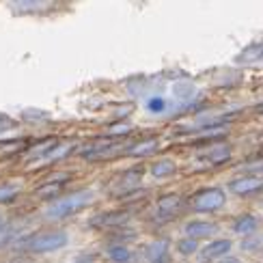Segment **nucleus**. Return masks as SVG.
<instances>
[{
	"mask_svg": "<svg viewBox=\"0 0 263 263\" xmlns=\"http://www.w3.org/2000/svg\"><path fill=\"white\" fill-rule=\"evenodd\" d=\"M95 201V192L93 190H78V192H71V194H65L61 199H57L52 205H48L46 216L48 220H65L73 214H78L84 207H89Z\"/></svg>",
	"mask_w": 263,
	"mask_h": 263,
	"instance_id": "1",
	"label": "nucleus"
},
{
	"mask_svg": "<svg viewBox=\"0 0 263 263\" xmlns=\"http://www.w3.org/2000/svg\"><path fill=\"white\" fill-rule=\"evenodd\" d=\"M69 242V237L65 231H41V233H32L24 239L17 242V248L28 250L35 255H48V253H57V250L65 248Z\"/></svg>",
	"mask_w": 263,
	"mask_h": 263,
	"instance_id": "2",
	"label": "nucleus"
},
{
	"mask_svg": "<svg viewBox=\"0 0 263 263\" xmlns=\"http://www.w3.org/2000/svg\"><path fill=\"white\" fill-rule=\"evenodd\" d=\"M227 201V194L222 188H205L192 199V210L199 214H210L220 210Z\"/></svg>",
	"mask_w": 263,
	"mask_h": 263,
	"instance_id": "3",
	"label": "nucleus"
},
{
	"mask_svg": "<svg viewBox=\"0 0 263 263\" xmlns=\"http://www.w3.org/2000/svg\"><path fill=\"white\" fill-rule=\"evenodd\" d=\"M261 188H263V177H259V175H244V177H237L229 183V190L237 196H248Z\"/></svg>",
	"mask_w": 263,
	"mask_h": 263,
	"instance_id": "4",
	"label": "nucleus"
},
{
	"mask_svg": "<svg viewBox=\"0 0 263 263\" xmlns=\"http://www.w3.org/2000/svg\"><path fill=\"white\" fill-rule=\"evenodd\" d=\"M185 237L190 239H201V237H212L218 233V224L216 222H207V220H192L183 227Z\"/></svg>",
	"mask_w": 263,
	"mask_h": 263,
	"instance_id": "5",
	"label": "nucleus"
},
{
	"mask_svg": "<svg viewBox=\"0 0 263 263\" xmlns=\"http://www.w3.org/2000/svg\"><path fill=\"white\" fill-rule=\"evenodd\" d=\"M233 248V244L229 239H214L201 250V259L203 261H212V259H224L229 255V250Z\"/></svg>",
	"mask_w": 263,
	"mask_h": 263,
	"instance_id": "6",
	"label": "nucleus"
},
{
	"mask_svg": "<svg viewBox=\"0 0 263 263\" xmlns=\"http://www.w3.org/2000/svg\"><path fill=\"white\" fill-rule=\"evenodd\" d=\"M129 220V214H123V212H110V214H102L91 220V227H102V229H110V227H117V224H123Z\"/></svg>",
	"mask_w": 263,
	"mask_h": 263,
	"instance_id": "7",
	"label": "nucleus"
},
{
	"mask_svg": "<svg viewBox=\"0 0 263 263\" xmlns=\"http://www.w3.org/2000/svg\"><path fill=\"white\" fill-rule=\"evenodd\" d=\"M259 229V220L255 216H250V214H246V216H239L237 220L233 222V231L237 233V235H253L255 231Z\"/></svg>",
	"mask_w": 263,
	"mask_h": 263,
	"instance_id": "8",
	"label": "nucleus"
},
{
	"mask_svg": "<svg viewBox=\"0 0 263 263\" xmlns=\"http://www.w3.org/2000/svg\"><path fill=\"white\" fill-rule=\"evenodd\" d=\"M203 158H205V162L222 164V162H227L229 158H231V147H227V145H214L212 149H207L203 153Z\"/></svg>",
	"mask_w": 263,
	"mask_h": 263,
	"instance_id": "9",
	"label": "nucleus"
},
{
	"mask_svg": "<svg viewBox=\"0 0 263 263\" xmlns=\"http://www.w3.org/2000/svg\"><path fill=\"white\" fill-rule=\"evenodd\" d=\"M181 205H183V201L179 194H166L158 201V210L162 214H177L181 210Z\"/></svg>",
	"mask_w": 263,
	"mask_h": 263,
	"instance_id": "10",
	"label": "nucleus"
},
{
	"mask_svg": "<svg viewBox=\"0 0 263 263\" xmlns=\"http://www.w3.org/2000/svg\"><path fill=\"white\" fill-rule=\"evenodd\" d=\"M177 171V166H175V162L173 160H158L156 164L151 166V177H156V179H166L171 177V175Z\"/></svg>",
	"mask_w": 263,
	"mask_h": 263,
	"instance_id": "11",
	"label": "nucleus"
},
{
	"mask_svg": "<svg viewBox=\"0 0 263 263\" xmlns=\"http://www.w3.org/2000/svg\"><path fill=\"white\" fill-rule=\"evenodd\" d=\"M108 257H110L112 263H129L132 261V250L125 246V244H117V246H110L106 250Z\"/></svg>",
	"mask_w": 263,
	"mask_h": 263,
	"instance_id": "12",
	"label": "nucleus"
},
{
	"mask_svg": "<svg viewBox=\"0 0 263 263\" xmlns=\"http://www.w3.org/2000/svg\"><path fill=\"white\" fill-rule=\"evenodd\" d=\"M158 147H160V142L156 138H149V140L138 142L134 147H129V153L132 156H151L153 151H158Z\"/></svg>",
	"mask_w": 263,
	"mask_h": 263,
	"instance_id": "13",
	"label": "nucleus"
},
{
	"mask_svg": "<svg viewBox=\"0 0 263 263\" xmlns=\"http://www.w3.org/2000/svg\"><path fill=\"white\" fill-rule=\"evenodd\" d=\"M52 3H43V0H22V3H11L15 11L20 13H28V11H41V9H48Z\"/></svg>",
	"mask_w": 263,
	"mask_h": 263,
	"instance_id": "14",
	"label": "nucleus"
},
{
	"mask_svg": "<svg viewBox=\"0 0 263 263\" xmlns=\"http://www.w3.org/2000/svg\"><path fill=\"white\" fill-rule=\"evenodd\" d=\"M166 242H162V239H160V242H153V244H149L147 246V250H145V257L151 261V263H158L164 255H166Z\"/></svg>",
	"mask_w": 263,
	"mask_h": 263,
	"instance_id": "15",
	"label": "nucleus"
},
{
	"mask_svg": "<svg viewBox=\"0 0 263 263\" xmlns=\"http://www.w3.org/2000/svg\"><path fill=\"white\" fill-rule=\"evenodd\" d=\"M259 59H263V46L261 43H255V46H248L242 54H239L237 63H255Z\"/></svg>",
	"mask_w": 263,
	"mask_h": 263,
	"instance_id": "16",
	"label": "nucleus"
},
{
	"mask_svg": "<svg viewBox=\"0 0 263 263\" xmlns=\"http://www.w3.org/2000/svg\"><path fill=\"white\" fill-rule=\"evenodd\" d=\"M17 194H20V185H15V183H3L0 185V203L15 201Z\"/></svg>",
	"mask_w": 263,
	"mask_h": 263,
	"instance_id": "17",
	"label": "nucleus"
},
{
	"mask_svg": "<svg viewBox=\"0 0 263 263\" xmlns=\"http://www.w3.org/2000/svg\"><path fill=\"white\" fill-rule=\"evenodd\" d=\"M177 250L181 255H194V253H199V242H196V239L185 237V239H181V242L177 244Z\"/></svg>",
	"mask_w": 263,
	"mask_h": 263,
	"instance_id": "18",
	"label": "nucleus"
},
{
	"mask_svg": "<svg viewBox=\"0 0 263 263\" xmlns=\"http://www.w3.org/2000/svg\"><path fill=\"white\" fill-rule=\"evenodd\" d=\"M147 110L151 115H162L164 110H166V100H164V97H151V100L147 102Z\"/></svg>",
	"mask_w": 263,
	"mask_h": 263,
	"instance_id": "19",
	"label": "nucleus"
},
{
	"mask_svg": "<svg viewBox=\"0 0 263 263\" xmlns=\"http://www.w3.org/2000/svg\"><path fill=\"white\" fill-rule=\"evenodd\" d=\"M61 192V183H46V185H41V188H37L35 190V194L37 196H43V199H46V196H54V194H59Z\"/></svg>",
	"mask_w": 263,
	"mask_h": 263,
	"instance_id": "20",
	"label": "nucleus"
},
{
	"mask_svg": "<svg viewBox=\"0 0 263 263\" xmlns=\"http://www.w3.org/2000/svg\"><path fill=\"white\" fill-rule=\"evenodd\" d=\"M175 95H177L179 100H190V97L194 95V86H190V84H177V86H175Z\"/></svg>",
	"mask_w": 263,
	"mask_h": 263,
	"instance_id": "21",
	"label": "nucleus"
},
{
	"mask_svg": "<svg viewBox=\"0 0 263 263\" xmlns=\"http://www.w3.org/2000/svg\"><path fill=\"white\" fill-rule=\"evenodd\" d=\"M220 263H239L235 257H224V259H220Z\"/></svg>",
	"mask_w": 263,
	"mask_h": 263,
	"instance_id": "22",
	"label": "nucleus"
},
{
	"mask_svg": "<svg viewBox=\"0 0 263 263\" xmlns=\"http://www.w3.org/2000/svg\"><path fill=\"white\" fill-rule=\"evenodd\" d=\"M3 224H5V220H3V216H0V231H3Z\"/></svg>",
	"mask_w": 263,
	"mask_h": 263,
	"instance_id": "23",
	"label": "nucleus"
}]
</instances>
